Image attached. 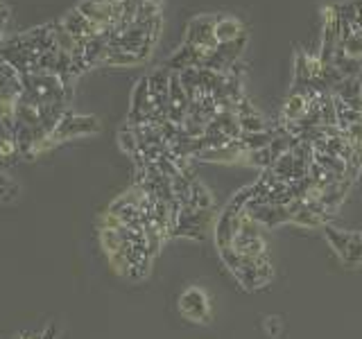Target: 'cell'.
Instances as JSON below:
<instances>
[{
  "label": "cell",
  "mask_w": 362,
  "mask_h": 339,
  "mask_svg": "<svg viewBox=\"0 0 362 339\" xmlns=\"http://www.w3.org/2000/svg\"><path fill=\"white\" fill-rule=\"evenodd\" d=\"M73 97V82L54 73H30L23 75L21 100L43 109L48 116L59 120L66 113V105Z\"/></svg>",
  "instance_id": "6da1fadb"
},
{
  "label": "cell",
  "mask_w": 362,
  "mask_h": 339,
  "mask_svg": "<svg viewBox=\"0 0 362 339\" xmlns=\"http://www.w3.org/2000/svg\"><path fill=\"white\" fill-rule=\"evenodd\" d=\"M59 23L75 41H88V39H95V37H107V30H102L100 25H95V23H90L77 7L73 11H68Z\"/></svg>",
  "instance_id": "4fadbf2b"
},
{
  "label": "cell",
  "mask_w": 362,
  "mask_h": 339,
  "mask_svg": "<svg viewBox=\"0 0 362 339\" xmlns=\"http://www.w3.org/2000/svg\"><path fill=\"white\" fill-rule=\"evenodd\" d=\"M9 18H11V9H9L7 5L0 3V30H5V25L9 23Z\"/></svg>",
  "instance_id": "44dd1931"
},
{
  "label": "cell",
  "mask_w": 362,
  "mask_h": 339,
  "mask_svg": "<svg viewBox=\"0 0 362 339\" xmlns=\"http://www.w3.org/2000/svg\"><path fill=\"white\" fill-rule=\"evenodd\" d=\"M179 314L190 323H211L213 319V301L206 290L199 285H190L179 294L177 299Z\"/></svg>",
  "instance_id": "ba28073f"
},
{
  "label": "cell",
  "mask_w": 362,
  "mask_h": 339,
  "mask_svg": "<svg viewBox=\"0 0 362 339\" xmlns=\"http://www.w3.org/2000/svg\"><path fill=\"white\" fill-rule=\"evenodd\" d=\"M220 258L226 265V269L235 276V280L249 292L267 285V282L274 278V269H272L269 256L267 258H252V256L235 254L233 249H224V251H220Z\"/></svg>",
  "instance_id": "7a4b0ae2"
},
{
  "label": "cell",
  "mask_w": 362,
  "mask_h": 339,
  "mask_svg": "<svg viewBox=\"0 0 362 339\" xmlns=\"http://www.w3.org/2000/svg\"><path fill=\"white\" fill-rule=\"evenodd\" d=\"M215 37H218V43H231L245 37V28H243V23L233 16H218Z\"/></svg>",
  "instance_id": "2e32d148"
},
{
  "label": "cell",
  "mask_w": 362,
  "mask_h": 339,
  "mask_svg": "<svg viewBox=\"0 0 362 339\" xmlns=\"http://www.w3.org/2000/svg\"><path fill=\"white\" fill-rule=\"evenodd\" d=\"M98 131H100V120L95 116H84V113L66 111L64 116L57 120L52 131L45 136V141L39 145L37 156L52 150L54 145H62V143L73 141V138H84V136H93Z\"/></svg>",
  "instance_id": "277c9868"
},
{
  "label": "cell",
  "mask_w": 362,
  "mask_h": 339,
  "mask_svg": "<svg viewBox=\"0 0 362 339\" xmlns=\"http://www.w3.org/2000/svg\"><path fill=\"white\" fill-rule=\"evenodd\" d=\"M322 41H320V61L328 66L333 61V56L339 48V14L337 5L324 7L322 11Z\"/></svg>",
  "instance_id": "8fae6325"
},
{
  "label": "cell",
  "mask_w": 362,
  "mask_h": 339,
  "mask_svg": "<svg viewBox=\"0 0 362 339\" xmlns=\"http://www.w3.org/2000/svg\"><path fill=\"white\" fill-rule=\"evenodd\" d=\"M265 333L272 337V339H276L281 333H283V319L281 316H276V314H269V316H265Z\"/></svg>",
  "instance_id": "ffe728a7"
},
{
  "label": "cell",
  "mask_w": 362,
  "mask_h": 339,
  "mask_svg": "<svg viewBox=\"0 0 362 339\" xmlns=\"http://www.w3.org/2000/svg\"><path fill=\"white\" fill-rule=\"evenodd\" d=\"M238 116V124H240V131L243 133H258V131H265V120L258 116L256 111H249V113H235Z\"/></svg>",
  "instance_id": "e0dca14e"
},
{
  "label": "cell",
  "mask_w": 362,
  "mask_h": 339,
  "mask_svg": "<svg viewBox=\"0 0 362 339\" xmlns=\"http://www.w3.org/2000/svg\"><path fill=\"white\" fill-rule=\"evenodd\" d=\"M18 184L14 179H9L5 172H0V203H11L18 199Z\"/></svg>",
  "instance_id": "ac0fdd59"
},
{
  "label": "cell",
  "mask_w": 362,
  "mask_h": 339,
  "mask_svg": "<svg viewBox=\"0 0 362 339\" xmlns=\"http://www.w3.org/2000/svg\"><path fill=\"white\" fill-rule=\"evenodd\" d=\"M21 156V150L18 145L14 141V136H0V161L3 163H11L16 161V158Z\"/></svg>",
  "instance_id": "d6986e66"
},
{
  "label": "cell",
  "mask_w": 362,
  "mask_h": 339,
  "mask_svg": "<svg viewBox=\"0 0 362 339\" xmlns=\"http://www.w3.org/2000/svg\"><path fill=\"white\" fill-rule=\"evenodd\" d=\"M215 213L213 210H195V208H179L175 226H173V235L181 237H190V240H202L206 237L209 231H213L215 226Z\"/></svg>",
  "instance_id": "9c48e42d"
},
{
  "label": "cell",
  "mask_w": 362,
  "mask_h": 339,
  "mask_svg": "<svg viewBox=\"0 0 362 339\" xmlns=\"http://www.w3.org/2000/svg\"><path fill=\"white\" fill-rule=\"evenodd\" d=\"M245 43H247V37L238 39V41H231V43H220L218 48L211 52V56L206 59V64H204V68L226 75V73H229V68H233L235 61L240 59Z\"/></svg>",
  "instance_id": "7c38bea8"
},
{
  "label": "cell",
  "mask_w": 362,
  "mask_h": 339,
  "mask_svg": "<svg viewBox=\"0 0 362 339\" xmlns=\"http://www.w3.org/2000/svg\"><path fill=\"white\" fill-rule=\"evenodd\" d=\"M23 90V75L0 56V120L7 133L14 131V109Z\"/></svg>",
  "instance_id": "8992f818"
},
{
  "label": "cell",
  "mask_w": 362,
  "mask_h": 339,
  "mask_svg": "<svg viewBox=\"0 0 362 339\" xmlns=\"http://www.w3.org/2000/svg\"><path fill=\"white\" fill-rule=\"evenodd\" d=\"M324 237L344 267L356 269L362 265V231H344L337 229V226L326 224Z\"/></svg>",
  "instance_id": "5b68a950"
},
{
  "label": "cell",
  "mask_w": 362,
  "mask_h": 339,
  "mask_svg": "<svg viewBox=\"0 0 362 339\" xmlns=\"http://www.w3.org/2000/svg\"><path fill=\"white\" fill-rule=\"evenodd\" d=\"M127 122L132 124V127H141V124H156L158 127V124H161V120H158L156 100L152 95L147 75L141 77L132 90V107H129Z\"/></svg>",
  "instance_id": "52a82bcc"
},
{
  "label": "cell",
  "mask_w": 362,
  "mask_h": 339,
  "mask_svg": "<svg viewBox=\"0 0 362 339\" xmlns=\"http://www.w3.org/2000/svg\"><path fill=\"white\" fill-rule=\"evenodd\" d=\"M209 54L202 52L197 48H192V45H181V48L170 56V59L165 61V68L170 73H184L188 71V68H204V64H206Z\"/></svg>",
  "instance_id": "5bb4252c"
},
{
  "label": "cell",
  "mask_w": 362,
  "mask_h": 339,
  "mask_svg": "<svg viewBox=\"0 0 362 339\" xmlns=\"http://www.w3.org/2000/svg\"><path fill=\"white\" fill-rule=\"evenodd\" d=\"M252 195H254V184L238 190L235 195L226 201L222 213L218 215V220H215V226H213L218 251H224V249H229L233 244V237L238 231H240V224L247 215V203L252 199Z\"/></svg>",
  "instance_id": "3957f363"
},
{
  "label": "cell",
  "mask_w": 362,
  "mask_h": 339,
  "mask_svg": "<svg viewBox=\"0 0 362 339\" xmlns=\"http://www.w3.org/2000/svg\"><path fill=\"white\" fill-rule=\"evenodd\" d=\"M310 100L313 97H308L305 93H299V90H290L286 105H283V120H286V124H297L305 116V111H308Z\"/></svg>",
  "instance_id": "9a60e30c"
},
{
  "label": "cell",
  "mask_w": 362,
  "mask_h": 339,
  "mask_svg": "<svg viewBox=\"0 0 362 339\" xmlns=\"http://www.w3.org/2000/svg\"><path fill=\"white\" fill-rule=\"evenodd\" d=\"M215 23H218V16H211V14H202L197 18H192L186 28L184 43L211 56V52L220 45L218 37H215Z\"/></svg>",
  "instance_id": "30bf717a"
}]
</instances>
